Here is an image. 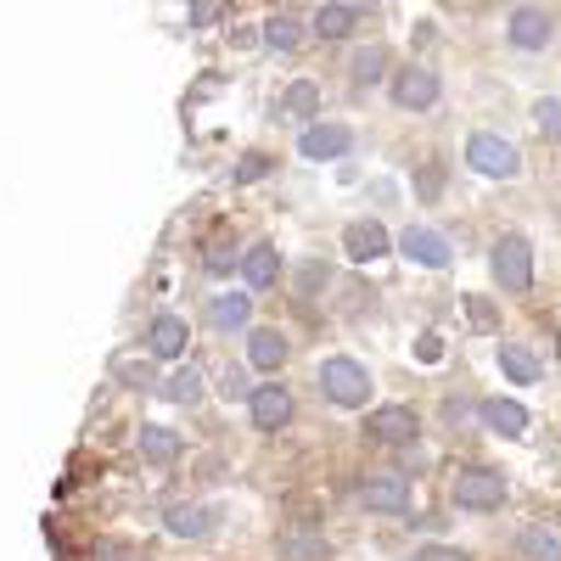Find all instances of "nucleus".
<instances>
[{"instance_id":"nucleus-1","label":"nucleus","mask_w":561,"mask_h":561,"mask_svg":"<svg viewBox=\"0 0 561 561\" xmlns=\"http://www.w3.org/2000/svg\"><path fill=\"white\" fill-rule=\"evenodd\" d=\"M370 370L359 365V359H348V354H332L320 365V393L332 399V404H343V410H359V404H370Z\"/></svg>"},{"instance_id":"nucleus-2","label":"nucleus","mask_w":561,"mask_h":561,"mask_svg":"<svg viewBox=\"0 0 561 561\" xmlns=\"http://www.w3.org/2000/svg\"><path fill=\"white\" fill-rule=\"evenodd\" d=\"M489 264H494L500 293H528L534 287V248H528V237H500Z\"/></svg>"},{"instance_id":"nucleus-3","label":"nucleus","mask_w":561,"mask_h":561,"mask_svg":"<svg viewBox=\"0 0 561 561\" xmlns=\"http://www.w3.org/2000/svg\"><path fill=\"white\" fill-rule=\"evenodd\" d=\"M466 158H472V169H478V174H494V180H511V174L523 169L517 147H511L505 135H489V129H478L472 140H466Z\"/></svg>"},{"instance_id":"nucleus-4","label":"nucleus","mask_w":561,"mask_h":561,"mask_svg":"<svg viewBox=\"0 0 561 561\" xmlns=\"http://www.w3.org/2000/svg\"><path fill=\"white\" fill-rule=\"evenodd\" d=\"M505 500V478L494 472V466H472V472L455 478V505L460 511H494Z\"/></svg>"},{"instance_id":"nucleus-5","label":"nucleus","mask_w":561,"mask_h":561,"mask_svg":"<svg viewBox=\"0 0 561 561\" xmlns=\"http://www.w3.org/2000/svg\"><path fill=\"white\" fill-rule=\"evenodd\" d=\"M348 147H354V129L348 124H304V135H298V158H309V163L348 158Z\"/></svg>"},{"instance_id":"nucleus-6","label":"nucleus","mask_w":561,"mask_h":561,"mask_svg":"<svg viewBox=\"0 0 561 561\" xmlns=\"http://www.w3.org/2000/svg\"><path fill=\"white\" fill-rule=\"evenodd\" d=\"M438 96H444V79L433 68H404L393 79V102L404 113H427V107H438Z\"/></svg>"},{"instance_id":"nucleus-7","label":"nucleus","mask_w":561,"mask_h":561,"mask_svg":"<svg viewBox=\"0 0 561 561\" xmlns=\"http://www.w3.org/2000/svg\"><path fill=\"white\" fill-rule=\"evenodd\" d=\"M248 415H253L259 433H280L293 421V393L280 388V382H264V388L248 393Z\"/></svg>"},{"instance_id":"nucleus-8","label":"nucleus","mask_w":561,"mask_h":561,"mask_svg":"<svg viewBox=\"0 0 561 561\" xmlns=\"http://www.w3.org/2000/svg\"><path fill=\"white\" fill-rule=\"evenodd\" d=\"M359 505L377 511V517H393V511L410 505V478H404V472H382V478L359 483Z\"/></svg>"},{"instance_id":"nucleus-9","label":"nucleus","mask_w":561,"mask_h":561,"mask_svg":"<svg viewBox=\"0 0 561 561\" xmlns=\"http://www.w3.org/2000/svg\"><path fill=\"white\" fill-rule=\"evenodd\" d=\"M399 248H404V259L427 264V270H449V259H455L449 237H438V230H427V225H410L404 237H399Z\"/></svg>"},{"instance_id":"nucleus-10","label":"nucleus","mask_w":561,"mask_h":561,"mask_svg":"<svg viewBox=\"0 0 561 561\" xmlns=\"http://www.w3.org/2000/svg\"><path fill=\"white\" fill-rule=\"evenodd\" d=\"M388 248H393V237H388L377 219H354V225L343 230V253H348L354 264H377Z\"/></svg>"},{"instance_id":"nucleus-11","label":"nucleus","mask_w":561,"mask_h":561,"mask_svg":"<svg viewBox=\"0 0 561 561\" xmlns=\"http://www.w3.org/2000/svg\"><path fill=\"white\" fill-rule=\"evenodd\" d=\"M550 39H556V23H550L539 7L511 12V45H517V51H545Z\"/></svg>"},{"instance_id":"nucleus-12","label":"nucleus","mask_w":561,"mask_h":561,"mask_svg":"<svg viewBox=\"0 0 561 561\" xmlns=\"http://www.w3.org/2000/svg\"><path fill=\"white\" fill-rule=\"evenodd\" d=\"M185 343H192V325H185L174 309H163V314L152 320V332H147V348H152L158 359H180Z\"/></svg>"},{"instance_id":"nucleus-13","label":"nucleus","mask_w":561,"mask_h":561,"mask_svg":"<svg viewBox=\"0 0 561 561\" xmlns=\"http://www.w3.org/2000/svg\"><path fill=\"white\" fill-rule=\"evenodd\" d=\"M314 113H320V84L314 79H293L280 90V118L287 124H314Z\"/></svg>"},{"instance_id":"nucleus-14","label":"nucleus","mask_w":561,"mask_h":561,"mask_svg":"<svg viewBox=\"0 0 561 561\" xmlns=\"http://www.w3.org/2000/svg\"><path fill=\"white\" fill-rule=\"evenodd\" d=\"M370 438H377V444H410L415 438V410L382 404L377 415H370Z\"/></svg>"},{"instance_id":"nucleus-15","label":"nucleus","mask_w":561,"mask_h":561,"mask_svg":"<svg viewBox=\"0 0 561 561\" xmlns=\"http://www.w3.org/2000/svg\"><path fill=\"white\" fill-rule=\"evenodd\" d=\"M242 275H248V287H253V293H270V287H275V275H280V253H275L270 242L248 248V253H242Z\"/></svg>"},{"instance_id":"nucleus-16","label":"nucleus","mask_w":561,"mask_h":561,"mask_svg":"<svg viewBox=\"0 0 561 561\" xmlns=\"http://www.w3.org/2000/svg\"><path fill=\"white\" fill-rule=\"evenodd\" d=\"M248 314H253V298H248V293H219V298H208V320L219 325V332H242Z\"/></svg>"},{"instance_id":"nucleus-17","label":"nucleus","mask_w":561,"mask_h":561,"mask_svg":"<svg viewBox=\"0 0 561 561\" xmlns=\"http://www.w3.org/2000/svg\"><path fill=\"white\" fill-rule=\"evenodd\" d=\"M163 399L180 404V410H192V404L203 399V370H197V365H174L169 377H163Z\"/></svg>"},{"instance_id":"nucleus-18","label":"nucleus","mask_w":561,"mask_h":561,"mask_svg":"<svg viewBox=\"0 0 561 561\" xmlns=\"http://www.w3.org/2000/svg\"><path fill=\"white\" fill-rule=\"evenodd\" d=\"M483 421H489L494 433H505V438H523L528 433V410L517 399H489L483 404Z\"/></svg>"},{"instance_id":"nucleus-19","label":"nucleus","mask_w":561,"mask_h":561,"mask_svg":"<svg viewBox=\"0 0 561 561\" xmlns=\"http://www.w3.org/2000/svg\"><path fill=\"white\" fill-rule=\"evenodd\" d=\"M354 23H359V12L343 7V0H325V7L314 12V34H320V39H348Z\"/></svg>"},{"instance_id":"nucleus-20","label":"nucleus","mask_w":561,"mask_h":561,"mask_svg":"<svg viewBox=\"0 0 561 561\" xmlns=\"http://www.w3.org/2000/svg\"><path fill=\"white\" fill-rule=\"evenodd\" d=\"M140 455H147L152 466H169V460H180V433L174 427H140Z\"/></svg>"},{"instance_id":"nucleus-21","label":"nucleus","mask_w":561,"mask_h":561,"mask_svg":"<svg viewBox=\"0 0 561 561\" xmlns=\"http://www.w3.org/2000/svg\"><path fill=\"white\" fill-rule=\"evenodd\" d=\"M248 359H253L259 370L287 365V337H280V332H270V325H264V332H253V337H248Z\"/></svg>"},{"instance_id":"nucleus-22","label":"nucleus","mask_w":561,"mask_h":561,"mask_svg":"<svg viewBox=\"0 0 561 561\" xmlns=\"http://www.w3.org/2000/svg\"><path fill=\"white\" fill-rule=\"evenodd\" d=\"M382 73H388V51H382V45H365V51H354V62H348L354 90H370Z\"/></svg>"},{"instance_id":"nucleus-23","label":"nucleus","mask_w":561,"mask_h":561,"mask_svg":"<svg viewBox=\"0 0 561 561\" xmlns=\"http://www.w3.org/2000/svg\"><path fill=\"white\" fill-rule=\"evenodd\" d=\"M500 370H505L511 382H523V388L539 382V359L528 348H517V343H500Z\"/></svg>"},{"instance_id":"nucleus-24","label":"nucleus","mask_w":561,"mask_h":561,"mask_svg":"<svg viewBox=\"0 0 561 561\" xmlns=\"http://www.w3.org/2000/svg\"><path fill=\"white\" fill-rule=\"evenodd\" d=\"M163 528H169L174 539H203V534H214V523H208V511H192V505H169V517H163Z\"/></svg>"},{"instance_id":"nucleus-25","label":"nucleus","mask_w":561,"mask_h":561,"mask_svg":"<svg viewBox=\"0 0 561 561\" xmlns=\"http://www.w3.org/2000/svg\"><path fill=\"white\" fill-rule=\"evenodd\" d=\"M264 45H270V51H298V45H304V23L287 18V12H275L264 23Z\"/></svg>"},{"instance_id":"nucleus-26","label":"nucleus","mask_w":561,"mask_h":561,"mask_svg":"<svg viewBox=\"0 0 561 561\" xmlns=\"http://www.w3.org/2000/svg\"><path fill=\"white\" fill-rule=\"evenodd\" d=\"M517 550H523V561H561V539L550 528H523Z\"/></svg>"},{"instance_id":"nucleus-27","label":"nucleus","mask_w":561,"mask_h":561,"mask_svg":"<svg viewBox=\"0 0 561 561\" xmlns=\"http://www.w3.org/2000/svg\"><path fill=\"white\" fill-rule=\"evenodd\" d=\"M534 124H539L550 140H561V102H556V96H539V107H534Z\"/></svg>"},{"instance_id":"nucleus-28","label":"nucleus","mask_w":561,"mask_h":561,"mask_svg":"<svg viewBox=\"0 0 561 561\" xmlns=\"http://www.w3.org/2000/svg\"><path fill=\"white\" fill-rule=\"evenodd\" d=\"M203 264H208L214 275H230V270H237V253L219 248V242H208V248H203Z\"/></svg>"},{"instance_id":"nucleus-29","label":"nucleus","mask_w":561,"mask_h":561,"mask_svg":"<svg viewBox=\"0 0 561 561\" xmlns=\"http://www.w3.org/2000/svg\"><path fill=\"white\" fill-rule=\"evenodd\" d=\"M415 359H421V365H438V359H444V337H433V332H427V337L415 343Z\"/></svg>"},{"instance_id":"nucleus-30","label":"nucleus","mask_w":561,"mask_h":561,"mask_svg":"<svg viewBox=\"0 0 561 561\" xmlns=\"http://www.w3.org/2000/svg\"><path fill=\"white\" fill-rule=\"evenodd\" d=\"M219 393H225V399H248L253 388L242 382V370H225V382H219Z\"/></svg>"},{"instance_id":"nucleus-31","label":"nucleus","mask_w":561,"mask_h":561,"mask_svg":"<svg viewBox=\"0 0 561 561\" xmlns=\"http://www.w3.org/2000/svg\"><path fill=\"white\" fill-rule=\"evenodd\" d=\"M298 287H304V293L325 287V264H304V270H298Z\"/></svg>"},{"instance_id":"nucleus-32","label":"nucleus","mask_w":561,"mask_h":561,"mask_svg":"<svg viewBox=\"0 0 561 561\" xmlns=\"http://www.w3.org/2000/svg\"><path fill=\"white\" fill-rule=\"evenodd\" d=\"M466 314H472V320L483 325V332H489V325H494V309H489L483 298H466Z\"/></svg>"},{"instance_id":"nucleus-33","label":"nucleus","mask_w":561,"mask_h":561,"mask_svg":"<svg viewBox=\"0 0 561 561\" xmlns=\"http://www.w3.org/2000/svg\"><path fill=\"white\" fill-rule=\"evenodd\" d=\"M415 561H466L460 550H444V545H427V550H415Z\"/></svg>"},{"instance_id":"nucleus-34","label":"nucleus","mask_w":561,"mask_h":561,"mask_svg":"<svg viewBox=\"0 0 561 561\" xmlns=\"http://www.w3.org/2000/svg\"><path fill=\"white\" fill-rule=\"evenodd\" d=\"M264 169H270V158H248V163L237 169V180H242V185H253V180H259Z\"/></svg>"},{"instance_id":"nucleus-35","label":"nucleus","mask_w":561,"mask_h":561,"mask_svg":"<svg viewBox=\"0 0 561 561\" xmlns=\"http://www.w3.org/2000/svg\"><path fill=\"white\" fill-rule=\"evenodd\" d=\"M214 12H219V0H197V7H192V23H197V28H208V23H214Z\"/></svg>"},{"instance_id":"nucleus-36","label":"nucleus","mask_w":561,"mask_h":561,"mask_svg":"<svg viewBox=\"0 0 561 561\" xmlns=\"http://www.w3.org/2000/svg\"><path fill=\"white\" fill-rule=\"evenodd\" d=\"M415 185H421V197H438V169L427 163V169H421V174H415Z\"/></svg>"},{"instance_id":"nucleus-37","label":"nucleus","mask_w":561,"mask_h":561,"mask_svg":"<svg viewBox=\"0 0 561 561\" xmlns=\"http://www.w3.org/2000/svg\"><path fill=\"white\" fill-rule=\"evenodd\" d=\"M287 550H293V556H298V561H304V556H320V539H293V545H287Z\"/></svg>"},{"instance_id":"nucleus-38","label":"nucleus","mask_w":561,"mask_h":561,"mask_svg":"<svg viewBox=\"0 0 561 561\" xmlns=\"http://www.w3.org/2000/svg\"><path fill=\"white\" fill-rule=\"evenodd\" d=\"M556 354H561V337H556Z\"/></svg>"}]
</instances>
